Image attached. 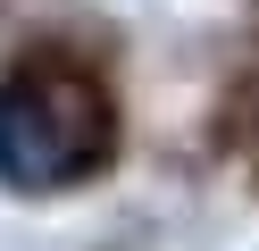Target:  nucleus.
<instances>
[{
    "mask_svg": "<svg viewBox=\"0 0 259 251\" xmlns=\"http://www.w3.org/2000/svg\"><path fill=\"white\" fill-rule=\"evenodd\" d=\"M109 159V100L67 67H25L0 84V176L17 193H59Z\"/></svg>",
    "mask_w": 259,
    "mask_h": 251,
    "instance_id": "obj_1",
    "label": "nucleus"
}]
</instances>
